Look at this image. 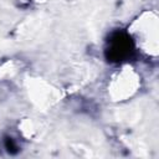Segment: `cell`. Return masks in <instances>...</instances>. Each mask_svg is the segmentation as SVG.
Returning <instances> with one entry per match:
<instances>
[{
    "mask_svg": "<svg viewBox=\"0 0 159 159\" xmlns=\"http://www.w3.org/2000/svg\"><path fill=\"white\" fill-rule=\"evenodd\" d=\"M109 47L107 48V56L112 61H120L129 56L132 51V43L124 34H114L109 40Z\"/></svg>",
    "mask_w": 159,
    "mask_h": 159,
    "instance_id": "cell-1",
    "label": "cell"
},
{
    "mask_svg": "<svg viewBox=\"0 0 159 159\" xmlns=\"http://www.w3.org/2000/svg\"><path fill=\"white\" fill-rule=\"evenodd\" d=\"M5 147H6V149H7V152L9 153H16L17 152V147H16V144L14 143V140L11 139V138H6L5 139Z\"/></svg>",
    "mask_w": 159,
    "mask_h": 159,
    "instance_id": "cell-2",
    "label": "cell"
}]
</instances>
